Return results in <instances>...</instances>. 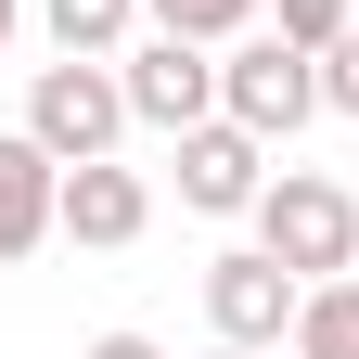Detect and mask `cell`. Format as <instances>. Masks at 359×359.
<instances>
[{
	"mask_svg": "<svg viewBox=\"0 0 359 359\" xmlns=\"http://www.w3.org/2000/svg\"><path fill=\"white\" fill-rule=\"evenodd\" d=\"M244 218H257V244L283 257L295 283H334V269H359V205L334 193L321 167H283V180H269V193L244 205Z\"/></svg>",
	"mask_w": 359,
	"mask_h": 359,
	"instance_id": "cell-1",
	"label": "cell"
},
{
	"mask_svg": "<svg viewBox=\"0 0 359 359\" xmlns=\"http://www.w3.org/2000/svg\"><path fill=\"white\" fill-rule=\"evenodd\" d=\"M218 116L257 128V142H295V128L321 116V52H295L283 26L244 39V52H218Z\"/></svg>",
	"mask_w": 359,
	"mask_h": 359,
	"instance_id": "cell-2",
	"label": "cell"
},
{
	"mask_svg": "<svg viewBox=\"0 0 359 359\" xmlns=\"http://www.w3.org/2000/svg\"><path fill=\"white\" fill-rule=\"evenodd\" d=\"M116 128H128V90L103 77V52H65V65H39V90H26V142L52 154V167L116 154Z\"/></svg>",
	"mask_w": 359,
	"mask_h": 359,
	"instance_id": "cell-3",
	"label": "cell"
},
{
	"mask_svg": "<svg viewBox=\"0 0 359 359\" xmlns=\"http://www.w3.org/2000/svg\"><path fill=\"white\" fill-rule=\"evenodd\" d=\"M116 90H128V128H167V142H180V128L218 116V52H205V39H180V26H154L142 52L116 65Z\"/></svg>",
	"mask_w": 359,
	"mask_h": 359,
	"instance_id": "cell-4",
	"label": "cell"
},
{
	"mask_svg": "<svg viewBox=\"0 0 359 359\" xmlns=\"http://www.w3.org/2000/svg\"><path fill=\"white\" fill-rule=\"evenodd\" d=\"M295 295H308V283H295V269L269 257V244L205 257V321H218V346H257V359H269V346L295 334Z\"/></svg>",
	"mask_w": 359,
	"mask_h": 359,
	"instance_id": "cell-5",
	"label": "cell"
},
{
	"mask_svg": "<svg viewBox=\"0 0 359 359\" xmlns=\"http://www.w3.org/2000/svg\"><path fill=\"white\" fill-rule=\"evenodd\" d=\"M257 193H269V142H257V128H231V116L180 128V205H193V218H244Z\"/></svg>",
	"mask_w": 359,
	"mask_h": 359,
	"instance_id": "cell-6",
	"label": "cell"
},
{
	"mask_svg": "<svg viewBox=\"0 0 359 359\" xmlns=\"http://www.w3.org/2000/svg\"><path fill=\"white\" fill-rule=\"evenodd\" d=\"M52 231L65 244H142L154 231V193H142V167H116V154H90V167H65V193H52Z\"/></svg>",
	"mask_w": 359,
	"mask_h": 359,
	"instance_id": "cell-7",
	"label": "cell"
},
{
	"mask_svg": "<svg viewBox=\"0 0 359 359\" xmlns=\"http://www.w3.org/2000/svg\"><path fill=\"white\" fill-rule=\"evenodd\" d=\"M52 193H65V167L26 142V128H0V257H39L52 244Z\"/></svg>",
	"mask_w": 359,
	"mask_h": 359,
	"instance_id": "cell-8",
	"label": "cell"
},
{
	"mask_svg": "<svg viewBox=\"0 0 359 359\" xmlns=\"http://www.w3.org/2000/svg\"><path fill=\"white\" fill-rule=\"evenodd\" d=\"M295 359H359V283L346 269L295 295Z\"/></svg>",
	"mask_w": 359,
	"mask_h": 359,
	"instance_id": "cell-9",
	"label": "cell"
},
{
	"mask_svg": "<svg viewBox=\"0 0 359 359\" xmlns=\"http://www.w3.org/2000/svg\"><path fill=\"white\" fill-rule=\"evenodd\" d=\"M39 26H52L65 52H116V39L142 26V0H39Z\"/></svg>",
	"mask_w": 359,
	"mask_h": 359,
	"instance_id": "cell-10",
	"label": "cell"
},
{
	"mask_svg": "<svg viewBox=\"0 0 359 359\" xmlns=\"http://www.w3.org/2000/svg\"><path fill=\"white\" fill-rule=\"evenodd\" d=\"M142 13H154V26H180V39H205V52H218V39H231V26H257L269 0H142Z\"/></svg>",
	"mask_w": 359,
	"mask_h": 359,
	"instance_id": "cell-11",
	"label": "cell"
},
{
	"mask_svg": "<svg viewBox=\"0 0 359 359\" xmlns=\"http://www.w3.org/2000/svg\"><path fill=\"white\" fill-rule=\"evenodd\" d=\"M269 26H283L295 52H321V39H346V0H269Z\"/></svg>",
	"mask_w": 359,
	"mask_h": 359,
	"instance_id": "cell-12",
	"label": "cell"
},
{
	"mask_svg": "<svg viewBox=\"0 0 359 359\" xmlns=\"http://www.w3.org/2000/svg\"><path fill=\"white\" fill-rule=\"evenodd\" d=\"M321 116H359V26L321 39Z\"/></svg>",
	"mask_w": 359,
	"mask_h": 359,
	"instance_id": "cell-13",
	"label": "cell"
},
{
	"mask_svg": "<svg viewBox=\"0 0 359 359\" xmlns=\"http://www.w3.org/2000/svg\"><path fill=\"white\" fill-rule=\"evenodd\" d=\"M77 359H167V346H154V334H90Z\"/></svg>",
	"mask_w": 359,
	"mask_h": 359,
	"instance_id": "cell-14",
	"label": "cell"
},
{
	"mask_svg": "<svg viewBox=\"0 0 359 359\" xmlns=\"http://www.w3.org/2000/svg\"><path fill=\"white\" fill-rule=\"evenodd\" d=\"M13 26H26V0H0V52H13Z\"/></svg>",
	"mask_w": 359,
	"mask_h": 359,
	"instance_id": "cell-15",
	"label": "cell"
},
{
	"mask_svg": "<svg viewBox=\"0 0 359 359\" xmlns=\"http://www.w3.org/2000/svg\"><path fill=\"white\" fill-rule=\"evenodd\" d=\"M205 359H257V346H205Z\"/></svg>",
	"mask_w": 359,
	"mask_h": 359,
	"instance_id": "cell-16",
	"label": "cell"
}]
</instances>
